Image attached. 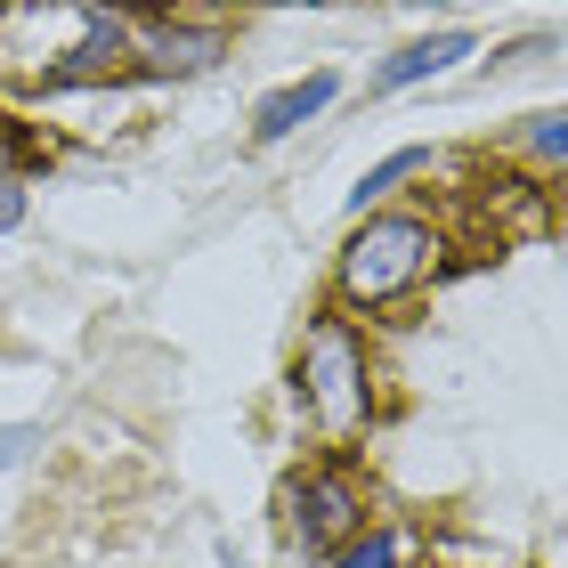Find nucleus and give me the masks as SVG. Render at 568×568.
<instances>
[{
    "instance_id": "obj_1",
    "label": "nucleus",
    "mask_w": 568,
    "mask_h": 568,
    "mask_svg": "<svg viewBox=\"0 0 568 568\" xmlns=\"http://www.w3.org/2000/svg\"><path fill=\"white\" fill-rule=\"evenodd\" d=\"M382 349L374 333L342 317V308H317L293 342V366H284V398H293V423L308 438V455H357L366 438L382 430Z\"/></svg>"
},
{
    "instance_id": "obj_2",
    "label": "nucleus",
    "mask_w": 568,
    "mask_h": 568,
    "mask_svg": "<svg viewBox=\"0 0 568 568\" xmlns=\"http://www.w3.org/2000/svg\"><path fill=\"white\" fill-rule=\"evenodd\" d=\"M455 261V220L423 212V203H390V212H366L342 227L333 244V276H325V308L374 325L382 308L415 301L423 284H438Z\"/></svg>"
},
{
    "instance_id": "obj_3",
    "label": "nucleus",
    "mask_w": 568,
    "mask_h": 568,
    "mask_svg": "<svg viewBox=\"0 0 568 568\" xmlns=\"http://www.w3.org/2000/svg\"><path fill=\"white\" fill-rule=\"evenodd\" d=\"M276 528L301 560H333L342 545H357L374 528V487L357 455H301L276 487Z\"/></svg>"
},
{
    "instance_id": "obj_4",
    "label": "nucleus",
    "mask_w": 568,
    "mask_h": 568,
    "mask_svg": "<svg viewBox=\"0 0 568 568\" xmlns=\"http://www.w3.org/2000/svg\"><path fill=\"white\" fill-rule=\"evenodd\" d=\"M139 17L131 9H65V49H49L33 65V98H73V90H106L131 73Z\"/></svg>"
},
{
    "instance_id": "obj_5",
    "label": "nucleus",
    "mask_w": 568,
    "mask_h": 568,
    "mask_svg": "<svg viewBox=\"0 0 568 568\" xmlns=\"http://www.w3.org/2000/svg\"><path fill=\"white\" fill-rule=\"evenodd\" d=\"M227 58V24L220 17H139V49H131V73L139 82H195Z\"/></svg>"
},
{
    "instance_id": "obj_6",
    "label": "nucleus",
    "mask_w": 568,
    "mask_h": 568,
    "mask_svg": "<svg viewBox=\"0 0 568 568\" xmlns=\"http://www.w3.org/2000/svg\"><path fill=\"white\" fill-rule=\"evenodd\" d=\"M479 58V33L471 24H430V33L415 41H398L390 58H382L366 73V98H406V90H430V82H447V73H463Z\"/></svg>"
},
{
    "instance_id": "obj_7",
    "label": "nucleus",
    "mask_w": 568,
    "mask_h": 568,
    "mask_svg": "<svg viewBox=\"0 0 568 568\" xmlns=\"http://www.w3.org/2000/svg\"><path fill=\"white\" fill-rule=\"evenodd\" d=\"M342 65H308V73H293V82H276V90H261L252 98V122H244V139L252 146H284V139H301L308 122H325L333 106H342Z\"/></svg>"
},
{
    "instance_id": "obj_8",
    "label": "nucleus",
    "mask_w": 568,
    "mask_h": 568,
    "mask_svg": "<svg viewBox=\"0 0 568 568\" xmlns=\"http://www.w3.org/2000/svg\"><path fill=\"white\" fill-rule=\"evenodd\" d=\"M438 163H447V154H438V146H390V154H382V163H366V171H357V187H349V220H366V212H390V203L406 195V187H415V179H430Z\"/></svg>"
},
{
    "instance_id": "obj_9",
    "label": "nucleus",
    "mask_w": 568,
    "mask_h": 568,
    "mask_svg": "<svg viewBox=\"0 0 568 568\" xmlns=\"http://www.w3.org/2000/svg\"><path fill=\"white\" fill-rule=\"evenodd\" d=\"M511 154L528 163V179L536 187H552V179H568V106H536V114H520L511 122V139H504Z\"/></svg>"
},
{
    "instance_id": "obj_10",
    "label": "nucleus",
    "mask_w": 568,
    "mask_h": 568,
    "mask_svg": "<svg viewBox=\"0 0 568 568\" xmlns=\"http://www.w3.org/2000/svg\"><path fill=\"white\" fill-rule=\"evenodd\" d=\"M325 568H415V536H406V520H374L357 545H342Z\"/></svg>"
},
{
    "instance_id": "obj_11",
    "label": "nucleus",
    "mask_w": 568,
    "mask_h": 568,
    "mask_svg": "<svg viewBox=\"0 0 568 568\" xmlns=\"http://www.w3.org/2000/svg\"><path fill=\"white\" fill-rule=\"evenodd\" d=\"M41 154H49V139H41L17 106H0V179H24V171L41 163Z\"/></svg>"
},
{
    "instance_id": "obj_12",
    "label": "nucleus",
    "mask_w": 568,
    "mask_h": 568,
    "mask_svg": "<svg viewBox=\"0 0 568 568\" xmlns=\"http://www.w3.org/2000/svg\"><path fill=\"white\" fill-rule=\"evenodd\" d=\"M33 447H41V423H0V471H17Z\"/></svg>"
},
{
    "instance_id": "obj_13",
    "label": "nucleus",
    "mask_w": 568,
    "mask_h": 568,
    "mask_svg": "<svg viewBox=\"0 0 568 568\" xmlns=\"http://www.w3.org/2000/svg\"><path fill=\"white\" fill-rule=\"evenodd\" d=\"M24 212H33V195H24V179H0V236H17Z\"/></svg>"
}]
</instances>
